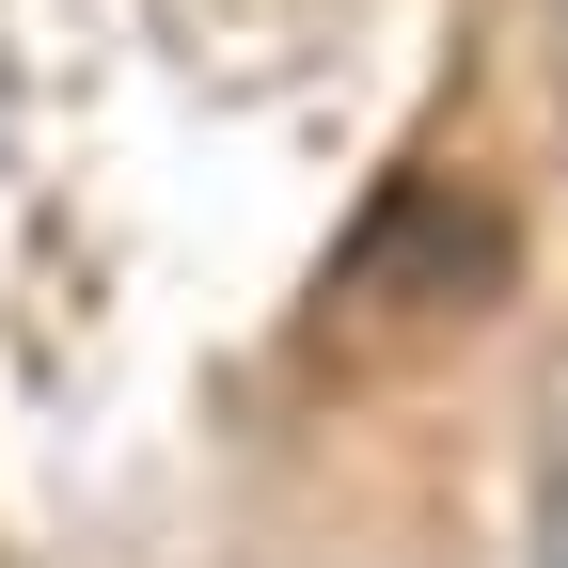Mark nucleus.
Segmentation results:
<instances>
[{"instance_id":"obj_1","label":"nucleus","mask_w":568,"mask_h":568,"mask_svg":"<svg viewBox=\"0 0 568 568\" xmlns=\"http://www.w3.org/2000/svg\"><path fill=\"white\" fill-rule=\"evenodd\" d=\"M537 568H568V474H552V506H537Z\"/></svg>"}]
</instances>
